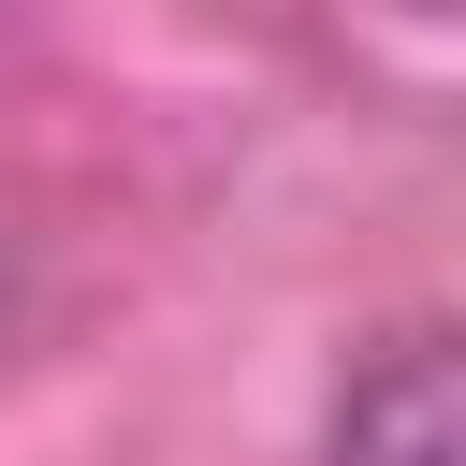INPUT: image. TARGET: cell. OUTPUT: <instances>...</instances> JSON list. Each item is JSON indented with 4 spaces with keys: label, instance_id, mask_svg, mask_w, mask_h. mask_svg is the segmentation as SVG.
Here are the masks:
<instances>
[{
    "label": "cell",
    "instance_id": "1",
    "mask_svg": "<svg viewBox=\"0 0 466 466\" xmlns=\"http://www.w3.org/2000/svg\"><path fill=\"white\" fill-rule=\"evenodd\" d=\"M320 466H466V364H451V335H437V320L379 335V350L335 379Z\"/></svg>",
    "mask_w": 466,
    "mask_h": 466
}]
</instances>
